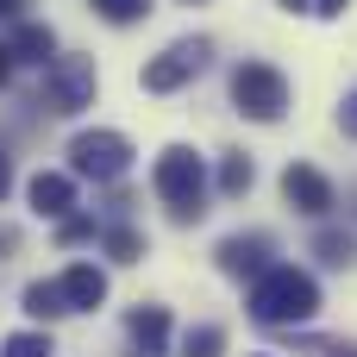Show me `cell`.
<instances>
[{
  "mask_svg": "<svg viewBox=\"0 0 357 357\" xmlns=\"http://www.w3.org/2000/svg\"><path fill=\"white\" fill-rule=\"evenodd\" d=\"M245 357H270V351H245Z\"/></svg>",
  "mask_w": 357,
  "mask_h": 357,
  "instance_id": "83f0119b",
  "label": "cell"
},
{
  "mask_svg": "<svg viewBox=\"0 0 357 357\" xmlns=\"http://www.w3.org/2000/svg\"><path fill=\"white\" fill-rule=\"evenodd\" d=\"M232 107L257 126H276L289 113V75L276 63H238L232 69Z\"/></svg>",
  "mask_w": 357,
  "mask_h": 357,
  "instance_id": "3957f363",
  "label": "cell"
},
{
  "mask_svg": "<svg viewBox=\"0 0 357 357\" xmlns=\"http://www.w3.org/2000/svg\"><path fill=\"white\" fill-rule=\"evenodd\" d=\"M69 169L88 182H119L132 169V138L126 132H75L69 138Z\"/></svg>",
  "mask_w": 357,
  "mask_h": 357,
  "instance_id": "8992f818",
  "label": "cell"
},
{
  "mask_svg": "<svg viewBox=\"0 0 357 357\" xmlns=\"http://www.w3.org/2000/svg\"><path fill=\"white\" fill-rule=\"evenodd\" d=\"M94 13H100L107 25H132V19L151 13V0H94Z\"/></svg>",
  "mask_w": 357,
  "mask_h": 357,
  "instance_id": "d6986e66",
  "label": "cell"
},
{
  "mask_svg": "<svg viewBox=\"0 0 357 357\" xmlns=\"http://www.w3.org/2000/svg\"><path fill=\"white\" fill-rule=\"evenodd\" d=\"M182 6H207V0H182Z\"/></svg>",
  "mask_w": 357,
  "mask_h": 357,
  "instance_id": "4316f807",
  "label": "cell"
},
{
  "mask_svg": "<svg viewBox=\"0 0 357 357\" xmlns=\"http://www.w3.org/2000/svg\"><path fill=\"white\" fill-rule=\"evenodd\" d=\"M339 132H345V138H357V88L339 100Z\"/></svg>",
  "mask_w": 357,
  "mask_h": 357,
  "instance_id": "44dd1931",
  "label": "cell"
},
{
  "mask_svg": "<svg viewBox=\"0 0 357 357\" xmlns=\"http://www.w3.org/2000/svg\"><path fill=\"white\" fill-rule=\"evenodd\" d=\"M126 333H132V345L144 357H163V345H169V314H163V307H138V314L126 320Z\"/></svg>",
  "mask_w": 357,
  "mask_h": 357,
  "instance_id": "8fae6325",
  "label": "cell"
},
{
  "mask_svg": "<svg viewBox=\"0 0 357 357\" xmlns=\"http://www.w3.org/2000/svg\"><path fill=\"white\" fill-rule=\"evenodd\" d=\"M182 357H226V326H188L182 333Z\"/></svg>",
  "mask_w": 357,
  "mask_h": 357,
  "instance_id": "2e32d148",
  "label": "cell"
},
{
  "mask_svg": "<svg viewBox=\"0 0 357 357\" xmlns=\"http://www.w3.org/2000/svg\"><path fill=\"white\" fill-rule=\"evenodd\" d=\"M151 188L169 201V213H176L182 226L207 213V207H201V201H207V169H201V157H195L188 144H169V151L157 157V169H151Z\"/></svg>",
  "mask_w": 357,
  "mask_h": 357,
  "instance_id": "7a4b0ae2",
  "label": "cell"
},
{
  "mask_svg": "<svg viewBox=\"0 0 357 357\" xmlns=\"http://www.w3.org/2000/svg\"><path fill=\"white\" fill-rule=\"evenodd\" d=\"M282 13H314V0H276Z\"/></svg>",
  "mask_w": 357,
  "mask_h": 357,
  "instance_id": "cb8c5ba5",
  "label": "cell"
},
{
  "mask_svg": "<svg viewBox=\"0 0 357 357\" xmlns=\"http://www.w3.org/2000/svg\"><path fill=\"white\" fill-rule=\"evenodd\" d=\"M314 257H320L326 270H351L357 264V238L351 232H320V238H314Z\"/></svg>",
  "mask_w": 357,
  "mask_h": 357,
  "instance_id": "5bb4252c",
  "label": "cell"
},
{
  "mask_svg": "<svg viewBox=\"0 0 357 357\" xmlns=\"http://www.w3.org/2000/svg\"><path fill=\"white\" fill-rule=\"evenodd\" d=\"M6 44H13V56H19V63H50V56H56V38H50V25H25V19H19Z\"/></svg>",
  "mask_w": 357,
  "mask_h": 357,
  "instance_id": "7c38bea8",
  "label": "cell"
},
{
  "mask_svg": "<svg viewBox=\"0 0 357 357\" xmlns=\"http://www.w3.org/2000/svg\"><path fill=\"white\" fill-rule=\"evenodd\" d=\"M213 257H220L226 276L245 282V276H264V270H270V238H264V232H238V238H226Z\"/></svg>",
  "mask_w": 357,
  "mask_h": 357,
  "instance_id": "ba28073f",
  "label": "cell"
},
{
  "mask_svg": "<svg viewBox=\"0 0 357 357\" xmlns=\"http://www.w3.org/2000/svg\"><path fill=\"white\" fill-rule=\"evenodd\" d=\"M100 245H107V257H113V264H138V257H144V238H138L132 226H107V238H100Z\"/></svg>",
  "mask_w": 357,
  "mask_h": 357,
  "instance_id": "e0dca14e",
  "label": "cell"
},
{
  "mask_svg": "<svg viewBox=\"0 0 357 357\" xmlns=\"http://www.w3.org/2000/svg\"><path fill=\"white\" fill-rule=\"evenodd\" d=\"M25 195H31V213H38V220H63V213L75 207V176H63V169H38Z\"/></svg>",
  "mask_w": 357,
  "mask_h": 357,
  "instance_id": "9c48e42d",
  "label": "cell"
},
{
  "mask_svg": "<svg viewBox=\"0 0 357 357\" xmlns=\"http://www.w3.org/2000/svg\"><path fill=\"white\" fill-rule=\"evenodd\" d=\"M213 63V38H176V44H163L151 63H144V94H176V88H188L201 69Z\"/></svg>",
  "mask_w": 357,
  "mask_h": 357,
  "instance_id": "277c9868",
  "label": "cell"
},
{
  "mask_svg": "<svg viewBox=\"0 0 357 357\" xmlns=\"http://www.w3.org/2000/svg\"><path fill=\"white\" fill-rule=\"evenodd\" d=\"M0 357H56V345H50V333H13Z\"/></svg>",
  "mask_w": 357,
  "mask_h": 357,
  "instance_id": "ac0fdd59",
  "label": "cell"
},
{
  "mask_svg": "<svg viewBox=\"0 0 357 357\" xmlns=\"http://www.w3.org/2000/svg\"><path fill=\"white\" fill-rule=\"evenodd\" d=\"M345 6H351V0H314V13H320V19H339Z\"/></svg>",
  "mask_w": 357,
  "mask_h": 357,
  "instance_id": "7402d4cb",
  "label": "cell"
},
{
  "mask_svg": "<svg viewBox=\"0 0 357 357\" xmlns=\"http://www.w3.org/2000/svg\"><path fill=\"white\" fill-rule=\"evenodd\" d=\"M56 238H63V245H82V238H94V220H82V213H63Z\"/></svg>",
  "mask_w": 357,
  "mask_h": 357,
  "instance_id": "ffe728a7",
  "label": "cell"
},
{
  "mask_svg": "<svg viewBox=\"0 0 357 357\" xmlns=\"http://www.w3.org/2000/svg\"><path fill=\"white\" fill-rule=\"evenodd\" d=\"M94 88H100V75H94V56H50L44 63V113H82V107H94Z\"/></svg>",
  "mask_w": 357,
  "mask_h": 357,
  "instance_id": "5b68a950",
  "label": "cell"
},
{
  "mask_svg": "<svg viewBox=\"0 0 357 357\" xmlns=\"http://www.w3.org/2000/svg\"><path fill=\"white\" fill-rule=\"evenodd\" d=\"M282 201H289L295 213H307V220H326V213L339 207L333 182H326L314 163H289V169H282Z\"/></svg>",
  "mask_w": 357,
  "mask_h": 357,
  "instance_id": "52a82bcc",
  "label": "cell"
},
{
  "mask_svg": "<svg viewBox=\"0 0 357 357\" xmlns=\"http://www.w3.org/2000/svg\"><path fill=\"white\" fill-rule=\"evenodd\" d=\"M25 13V0H0V19H19Z\"/></svg>",
  "mask_w": 357,
  "mask_h": 357,
  "instance_id": "484cf974",
  "label": "cell"
},
{
  "mask_svg": "<svg viewBox=\"0 0 357 357\" xmlns=\"http://www.w3.org/2000/svg\"><path fill=\"white\" fill-rule=\"evenodd\" d=\"M6 188H13V163L0 157V201H6Z\"/></svg>",
  "mask_w": 357,
  "mask_h": 357,
  "instance_id": "d4e9b609",
  "label": "cell"
},
{
  "mask_svg": "<svg viewBox=\"0 0 357 357\" xmlns=\"http://www.w3.org/2000/svg\"><path fill=\"white\" fill-rule=\"evenodd\" d=\"M56 289H63L69 314H94V307L107 301V276H100L94 264H69V270L56 276Z\"/></svg>",
  "mask_w": 357,
  "mask_h": 357,
  "instance_id": "30bf717a",
  "label": "cell"
},
{
  "mask_svg": "<svg viewBox=\"0 0 357 357\" xmlns=\"http://www.w3.org/2000/svg\"><path fill=\"white\" fill-rule=\"evenodd\" d=\"M320 314V282L295 264H270L264 276H251V320L257 326H301Z\"/></svg>",
  "mask_w": 357,
  "mask_h": 357,
  "instance_id": "6da1fadb",
  "label": "cell"
},
{
  "mask_svg": "<svg viewBox=\"0 0 357 357\" xmlns=\"http://www.w3.org/2000/svg\"><path fill=\"white\" fill-rule=\"evenodd\" d=\"M19 301H25V314H31V320H56V314H69V301H63V289H56V282H31Z\"/></svg>",
  "mask_w": 357,
  "mask_h": 357,
  "instance_id": "9a60e30c",
  "label": "cell"
},
{
  "mask_svg": "<svg viewBox=\"0 0 357 357\" xmlns=\"http://www.w3.org/2000/svg\"><path fill=\"white\" fill-rule=\"evenodd\" d=\"M251 182H257V163H251L245 151H226V157H220V195L238 201V195H251Z\"/></svg>",
  "mask_w": 357,
  "mask_h": 357,
  "instance_id": "4fadbf2b",
  "label": "cell"
},
{
  "mask_svg": "<svg viewBox=\"0 0 357 357\" xmlns=\"http://www.w3.org/2000/svg\"><path fill=\"white\" fill-rule=\"evenodd\" d=\"M13 63H19V56H13V44H0V88H6V75H13Z\"/></svg>",
  "mask_w": 357,
  "mask_h": 357,
  "instance_id": "603a6c76",
  "label": "cell"
}]
</instances>
